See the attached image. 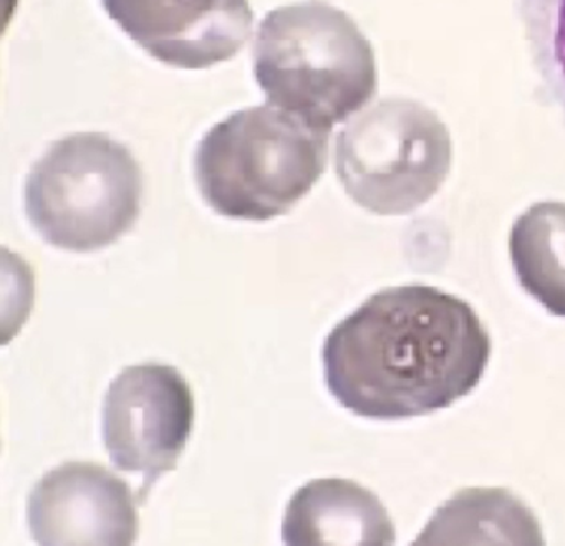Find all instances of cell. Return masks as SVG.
Here are the masks:
<instances>
[{"label":"cell","mask_w":565,"mask_h":546,"mask_svg":"<svg viewBox=\"0 0 565 546\" xmlns=\"http://www.w3.org/2000/svg\"><path fill=\"white\" fill-rule=\"evenodd\" d=\"M539 92L565 122V0H519Z\"/></svg>","instance_id":"12"},{"label":"cell","mask_w":565,"mask_h":546,"mask_svg":"<svg viewBox=\"0 0 565 546\" xmlns=\"http://www.w3.org/2000/svg\"><path fill=\"white\" fill-rule=\"evenodd\" d=\"M415 545H544V536L508 490L465 489L436 510Z\"/></svg>","instance_id":"10"},{"label":"cell","mask_w":565,"mask_h":546,"mask_svg":"<svg viewBox=\"0 0 565 546\" xmlns=\"http://www.w3.org/2000/svg\"><path fill=\"white\" fill-rule=\"evenodd\" d=\"M108 15L153 58L177 68H210L249 39V0H102Z\"/></svg>","instance_id":"8"},{"label":"cell","mask_w":565,"mask_h":546,"mask_svg":"<svg viewBox=\"0 0 565 546\" xmlns=\"http://www.w3.org/2000/svg\"><path fill=\"white\" fill-rule=\"evenodd\" d=\"M329 136L274 105L233 113L198 146L201 194L224 217L264 222L287 214L322 178Z\"/></svg>","instance_id":"3"},{"label":"cell","mask_w":565,"mask_h":546,"mask_svg":"<svg viewBox=\"0 0 565 546\" xmlns=\"http://www.w3.org/2000/svg\"><path fill=\"white\" fill-rule=\"evenodd\" d=\"M451 161L448 128L415 99H382L337 138V175L353 202L373 214L422 207L448 178Z\"/></svg>","instance_id":"5"},{"label":"cell","mask_w":565,"mask_h":546,"mask_svg":"<svg viewBox=\"0 0 565 546\" xmlns=\"http://www.w3.org/2000/svg\"><path fill=\"white\" fill-rule=\"evenodd\" d=\"M330 394L355 416H426L484 376L491 338L471 304L429 285L383 288L323 343Z\"/></svg>","instance_id":"1"},{"label":"cell","mask_w":565,"mask_h":546,"mask_svg":"<svg viewBox=\"0 0 565 546\" xmlns=\"http://www.w3.org/2000/svg\"><path fill=\"white\" fill-rule=\"evenodd\" d=\"M254 69L270 105L326 131L363 109L379 82L369 39L343 10L320 0L267 13Z\"/></svg>","instance_id":"2"},{"label":"cell","mask_w":565,"mask_h":546,"mask_svg":"<svg viewBox=\"0 0 565 546\" xmlns=\"http://www.w3.org/2000/svg\"><path fill=\"white\" fill-rule=\"evenodd\" d=\"M509 254L521 287L548 313L565 318V202H537L519 215Z\"/></svg>","instance_id":"11"},{"label":"cell","mask_w":565,"mask_h":546,"mask_svg":"<svg viewBox=\"0 0 565 546\" xmlns=\"http://www.w3.org/2000/svg\"><path fill=\"white\" fill-rule=\"evenodd\" d=\"M282 539L290 546L393 545L395 525L375 493L352 480L317 479L286 508Z\"/></svg>","instance_id":"9"},{"label":"cell","mask_w":565,"mask_h":546,"mask_svg":"<svg viewBox=\"0 0 565 546\" xmlns=\"http://www.w3.org/2000/svg\"><path fill=\"white\" fill-rule=\"evenodd\" d=\"M25 212L47 244L95 251L115 244L141 212L143 172L130 151L100 132L55 142L25 182Z\"/></svg>","instance_id":"4"},{"label":"cell","mask_w":565,"mask_h":546,"mask_svg":"<svg viewBox=\"0 0 565 546\" xmlns=\"http://www.w3.org/2000/svg\"><path fill=\"white\" fill-rule=\"evenodd\" d=\"M194 427V396L177 367L128 366L111 381L102 407V437L121 472L141 473L140 503L177 469Z\"/></svg>","instance_id":"6"},{"label":"cell","mask_w":565,"mask_h":546,"mask_svg":"<svg viewBox=\"0 0 565 546\" xmlns=\"http://www.w3.org/2000/svg\"><path fill=\"white\" fill-rule=\"evenodd\" d=\"M39 545H134L140 520L130 485L105 467L68 462L45 473L29 496Z\"/></svg>","instance_id":"7"}]
</instances>
